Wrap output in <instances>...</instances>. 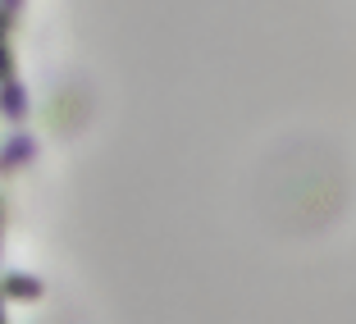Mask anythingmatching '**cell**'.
I'll return each instance as SVG.
<instances>
[{"mask_svg":"<svg viewBox=\"0 0 356 324\" xmlns=\"http://www.w3.org/2000/svg\"><path fill=\"white\" fill-rule=\"evenodd\" d=\"M0 324H5V320H0Z\"/></svg>","mask_w":356,"mask_h":324,"instance_id":"7a4b0ae2","label":"cell"},{"mask_svg":"<svg viewBox=\"0 0 356 324\" xmlns=\"http://www.w3.org/2000/svg\"><path fill=\"white\" fill-rule=\"evenodd\" d=\"M10 293H19V297H32V293H42V288H37V283H32L28 274H14V279H10Z\"/></svg>","mask_w":356,"mask_h":324,"instance_id":"6da1fadb","label":"cell"}]
</instances>
